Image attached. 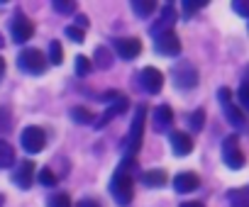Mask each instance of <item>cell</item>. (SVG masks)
<instances>
[{
    "mask_svg": "<svg viewBox=\"0 0 249 207\" xmlns=\"http://www.w3.org/2000/svg\"><path fill=\"white\" fill-rule=\"evenodd\" d=\"M132 168L137 171V159H122L120 168L110 178V195L115 197V202L120 207H127L132 202V195H135V178L130 173Z\"/></svg>",
    "mask_w": 249,
    "mask_h": 207,
    "instance_id": "obj_1",
    "label": "cell"
},
{
    "mask_svg": "<svg viewBox=\"0 0 249 207\" xmlns=\"http://www.w3.org/2000/svg\"><path fill=\"white\" fill-rule=\"evenodd\" d=\"M144 117H147V108L140 105L135 117H132V127L127 134V146H124V159H137L140 149H142V137H144Z\"/></svg>",
    "mask_w": 249,
    "mask_h": 207,
    "instance_id": "obj_2",
    "label": "cell"
},
{
    "mask_svg": "<svg viewBox=\"0 0 249 207\" xmlns=\"http://www.w3.org/2000/svg\"><path fill=\"white\" fill-rule=\"evenodd\" d=\"M18 66H20L25 73H30V76H42V73L47 71L49 61H47V56H44L39 49L27 47V49L20 51V56H18Z\"/></svg>",
    "mask_w": 249,
    "mask_h": 207,
    "instance_id": "obj_3",
    "label": "cell"
},
{
    "mask_svg": "<svg viewBox=\"0 0 249 207\" xmlns=\"http://www.w3.org/2000/svg\"><path fill=\"white\" fill-rule=\"evenodd\" d=\"M222 161H225V166L232 168V171L244 168V154H242V149H239L237 134L225 137V142H222Z\"/></svg>",
    "mask_w": 249,
    "mask_h": 207,
    "instance_id": "obj_4",
    "label": "cell"
},
{
    "mask_svg": "<svg viewBox=\"0 0 249 207\" xmlns=\"http://www.w3.org/2000/svg\"><path fill=\"white\" fill-rule=\"evenodd\" d=\"M171 78H174V83L181 90H191V88L198 85V68L193 64H188V61H181V64H176L171 68Z\"/></svg>",
    "mask_w": 249,
    "mask_h": 207,
    "instance_id": "obj_5",
    "label": "cell"
},
{
    "mask_svg": "<svg viewBox=\"0 0 249 207\" xmlns=\"http://www.w3.org/2000/svg\"><path fill=\"white\" fill-rule=\"evenodd\" d=\"M20 144H22V149L27 154H39L47 146V134H44V129H39L35 125L32 127H25L22 134H20Z\"/></svg>",
    "mask_w": 249,
    "mask_h": 207,
    "instance_id": "obj_6",
    "label": "cell"
},
{
    "mask_svg": "<svg viewBox=\"0 0 249 207\" xmlns=\"http://www.w3.org/2000/svg\"><path fill=\"white\" fill-rule=\"evenodd\" d=\"M10 32H13V39L18 44H27L32 39V34H35V22L25 13H18L10 22Z\"/></svg>",
    "mask_w": 249,
    "mask_h": 207,
    "instance_id": "obj_7",
    "label": "cell"
},
{
    "mask_svg": "<svg viewBox=\"0 0 249 207\" xmlns=\"http://www.w3.org/2000/svg\"><path fill=\"white\" fill-rule=\"evenodd\" d=\"M107 100H110V105H107V110H105V115L95 122V127H105L112 117H117V115H122L124 110H127V105H130V100L124 97L122 93H107L105 95Z\"/></svg>",
    "mask_w": 249,
    "mask_h": 207,
    "instance_id": "obj_8",
    "label": "cell"
},
{
    "mask_svg": "<svg viewBox=\"0 0 249 207\" xmlns=\"http://www.w3.org/2000/svg\"><path fill=\"white\" fill-rule=\"evenodd\" d=\"M154 47H157V51L161 56H178L181 54V39H178V34L174 30L157 34L154 37Z\"/></svg>",
    "mask_w": 249,
    "mask_h": 207,
    "instance_id": "obj_9",
    "label": "cell"
},
{
    "mask_svg": "<svg viewBox=\"0 0 249 207\" xmlns=\"http://www.w3.org/2000/svg\"><path fill=\"white\" fill-rule=\"evenodd\" d=\"M217 97H220V102H222V112H225V117L230 120V125L242 127V125H244V112L239 110V105H234V102H232V93H230L227 88H220Z\"/></svg>",
    "mask_w": 249,
    "mask_h": 207,
    "instance_id": "obj_10",
    "label": "cell"
},
{
    "mask_svg": "<svg viewBox=\"0 0 249 207\" xmlns=\"http://www.w3.org/2000/svg\"><path fill=\"white\" fill-rule=\"evenodd\" d=\"M35 173H37V168H35V163H32L30 159L18 161V166H15V171H13V183H15L20 190H30L32 183H35Z\"/></svg>",
    "mask_w": 249,
    "mask_h": 207,
    "instance_id": "obj_11",
    "label": "cell"
},
{
    "mask_svg": "<svg viewBox=\"0 0 249 207\" xmlns=\"http://www.w3.org/2000/svg\"><path fill=\"white\" fill-rule=\"evenodd\" d=\"M140 85L144 88V93L157 95V93H161V88H164V73H161L159 68H154V66H147V68H142V73H140Z\"/></svg>",
    "mask_w": 249,
    "mask_h": 207,
    "instance_id": "obj_12",
    "label": "cell"
},
{
    "mask_svg": "<svg viewBox=\"0 0 249 207\" xmlns=\"http://www.w3.org/2000/svg\"><path fill=\"white\" fill-rule=\"evenodd\" d=\"M115 54L124 61H132L142 54V42L137 37H120L115 39Z\"/></svg>",
    "mask_w": 249,
    "mask_h": 207,
    "instance_id": "obj_13",
    "label": "cell"
},
{
    "mask_svg": "<svg viewBox=\"0 0 249 207\" xmlns=\"http://www.w3.org/2000/svg\"><path fill=\"white\" fill-rule=\"evenodd\" d=\"M169 144H171L174 156H188V154L193 151V139H191L188 132H178V129H174V132L169 134Z\"/></svg>",
    "mask_w": 249,
    "mask_h": 207,
    "instance_id": "obj_14",
    "label": "cell"
},
{
    "mask_svg": "<svg viewBox=\"0 0 249 207\" xmlns=\"http://www.w3.org/2000/svg\"><path fill=\"white\" fill-rule=\"evenodd\" d=\"M171 125H174V110L169 105L154 108V112H152V127H154V132H166Z\"/></svg>",
    "mask_w": 249,
    "mask_h": 207,
    "instance_id": "obj_15",
    "label": "cell"
},
{
    "mask_svg": "<svg viewBox=\"0 0 249 207\" xmlns=\"http://www.w3.org/2000/svg\"><path fill=\"white\" fill-rule=\"evenodd\" d=\"M198 185H200V178H198V173H193V171H183V173L174 175V190L181 192V195L193 192Z\"/></svg>",
    "mask_w": 249,
    "mask_h": 207,
    "instance_id": "obj_16",
    "label": "cell"
},
{
    "mask_svg": "<svg viewBox=\"0 0 249 207\" xmlns=\"http://www.w3.org/2000/svg\"><path fill=\"white\" fill-rule=\"evenodd\" d=\"M174 22H176V8L169 3V5L161 8V17H159V22L149 30L152 37H157V34H161V32H169V30L174 27Z\"/></svg>",
    "mask_w": 249,
    "mask_h": 207,
    "instance_id": "obj_17",
    "label": "cell"
},
{
    "mask_svg": "<svg viewBox=\"0 0 249 207\" xmlns=\"http://www.w3.org/2000/svg\"><path fill=\"white\" fill-rule=\"evenodd\" d=\"M142 183H144L147 188H164V185L169 183V175H166V171H161V168H152V171H144V173H142Z\"/></svg>",
    "mask_w": 249,
    "mask_h": 207,
    "instance_id": "obj_18",
    "label": "cell"
},
{
    "mask_svg": "<svg viewBox=\"0 0 249 207\" xmlns=\"http://www.w3.org/2000/svg\"><path fill=\"white\" fill-rule=\"evenodd\" d=\"M227 200H230L232 207H249V185L230 190L227 192Z\"/></svg>",
    "mask_w": 249,
    "mask_h": 207,
    "instance_id": "obj_19",
    "label": "cell"
},
{
    "mask_svg": "<svg viewBox=\"0 0 249 207\" xmlns=\"http://www.w3.org/2000/svg\"><path fill=\"white\" fill-rule=\"evenodd\" d=\"M69 117H71L76 125H95V122H98V117H95L88 108H73V110L69 112Z\"/></svg>",
    "mask_w": 249,
    "mask_h": 207,
    "instance_id": "obj_20",
    "label": "cell"
},
{
    "mask_svg": "<svg viewBox=\"0 0 249 207\" xmlns=\"http://www.w3.org/2000/svg\"><path fill=\"white\" fill-rule=\"evenodd\" d=\"M13 163H15V149H13V144H8L5 139H0V171L10 168Z\"/></svg>",
    "mask_w": 249,
    "mask_h": 207,
    "instance_id": "obj_21",
    "label": "cell"
},
{
    "mask_svg": "<svg viewBox=\"0 0 249 207\" xmlns=\"http://www.w3.org/2000/svg\"><path fill=\"white\" fill-rule=\"evenodd\" d=\"M93 66H98V68H110V66H112V51H110L107 47H95Z\"/></svg>",
    "mask_w": 249,
    "mask_h": 207,
    "instance_id": "obj_22",
    "label": "cell"
},
{
    "mask_svg": "<svg viewBox=\"0 0 249 207\" xmlns=\"http://www.w3.org/2000/svg\"><path fill=\"white\" fill-rule=\"evenodd\" d=\"M154 10H157L154 0H135L132 3V13L137 17H149V15H154Z\"/></svg>",
    "mask_w": 249,
    "mask_h": 207,
    "instance_id": "obj_23",
    "label": "cell"
},
{
    "mask_svg": "<svg viewBox=\"0 0 249 207\" xmlns=\"http://www.w3.org/2000/svg\"><path fill=\"white\" fill-rule=\"evenodd\" d=\"M13 129V110L8 105H0V134H8Z\"/></svg>",
    "mask_w": 249,
    "mask_h": 207,
    "instance_id": "obj_24",
    "label": "cell"
},
{
    "mask_svg": "<svg viewBox=\"0 0 249 207\" xmlns=\"http://www.w3.org/2000/svg\"><path fill=\"white\" fill-rule=\"evenodd\" d=\"M73 68H76V73H78V76H88V73L93 71V61H90L88 56L78 54V56H76V61H73Z\"/></svg>",
    "mask_w": 249,
    "mask_h": 207,
    "instance_id": "obj_25",
    "label": "cell"
},
{
    "mask_svg": "<svg viewBox=\"0 0 249 207\" xmlns=\"http://www.w3.org/2000/svg\"><path fill=\"white\" fill-rule=\"evenodd\" d=\"M52 8H54V13H59V15H69V13H76L78 5L73 3V0H54Z\"/></svg>",
    "mask_w": 249,
    "mask_h": 207,
    "instance_id": "obj_26",
    "label": "cell"
},
{
    "mask_svg": "<svg viewBox=\"0 0 249 207\" xmlns=\"http://www.w3.org/2000/svg\"><path fill=\"white\" fill-rule=\"evenodd\" d=\"M64 61V49H61V42H52L49 44V64H54V66H59Z\"/></svg>",
    "mask_w": 249,
    "mask_h": 207,
    "instance_id": "obj_27",
    "label": "cell"
},
{
    "mask_svg": "<svg viewBox=\"0 0 249 207\" xmlns=\"http://www.w3.org/2000/svg\"><path fill=\"white\" fill-rule=\"evenodd\" d=\"M37 180H39L42 185H47V188H52V185L59 183V178H56V173H54L52 168H42V171L37 173Z\"/></svg>",
    "mask_w": 249,
    "mask_h": 207,
    "instance_id": "obj_28",
    "label": "cell"
},
{
    "mask_svg": "<svg viewBox=\"0 0 249 207\" xmlns=\"http://www.w3.org/2000/svg\"><path fill=\"white\" fill-rule=\"evenodd\" d=\"M47 207H73V205H71V197L66 192H59V195H52L47 200Z\"/></svg>",
    "mask_w": 249,
    "mask_h": 207,
    "instance_id": "obj_29",
    "label": "cell"
},
{
    "mask_svg": "<svg viewBox=\"0 0 249 207\" xmlns=\"http://www.w3.org/2000/svg\"><path fill=\"white\" fill-rule=\"evenodd\" d=\"M237 102H239V110L249 112V83H242L237 90Z\"/></svg>",
    "mask_w": 249,
    "mask_h": 207,
    "instance_id": "obj_30",
    "label": "cell"
},
{
    "mask_svg": "<svg viewBox=\"0 0 249 207\" xmlns=\"http://www.w3.org/2000/svg\"><path fill=\"white\" fill-rule=\"evenodd\" d=\"M188 122H191V129H193V132H200L203 125H205V112H203V110H196V112L188 117Z\"/></svg>",
    "mask_w": 249,
    "mask_h": 207,
    "instance_id": "obj_31",
    "label": "cell"
},
{
    "mask_svg": "<svg viewBox=\"0 0 249 207\" xmlns=\"http://www.w3.org/2000/svg\"><path fill=\"white\" fill-rule=\"evenodd\" d=\"M232 8H234V13H237V15L249 17V0H234Z\"/></svg>",
    "mask_w": 249,
    "mask_h": 207,
    "instance_id": "obj_32",
    "label": "cell"
},
{
    "mask_svg": "<svg viewBox=\"0 0 249 207\" xmlns=\"http://www.w3.org/2000/svg\"><path fill=\"white\" fill-rule=\"evenodd\" d=\"M200 8H205V0H198V3H191V0H186V3H183V15L188 17V15H193L196 10H200Z\"/></svg>",
    "mask_w": 249,
    "mask_h": 207,
    "instance_id": "obj_33",
    "label": "cell"
},
{
    "mask_svg": "<svg viewBox=\"0 0 249 207\" xmlns=\"http://www.w3.org/2000/svg\"><path fill=\"white\" fill-rule=\"evenodd\" d=\"M66 37H69L71 42H83V30H78L76 25H69V27H66Z\"/></svg>",
    "mask_w": 249,
    "mask_h": 207,
    "instance_id": "obj_34",
    "label": "cell"
},
{
    "mask_svg": "<svg viewBox=\"0 0 249 207\" xmlns=\"http://www.w3.org/2000/svg\"><path fill=\"white\" fill-rule=\"evenodd\" d=\"M76 207H103V205H100L98 200H93V197H83V200H81Z\"/></svg>",
    "mask_w": 249,
    "mask_h": 207,
    "instance_id": "obj_35",
    "label": "cell"
},
{
    "mask_svg": "<svg viewBox=\"0 0 249 207\" xmlns=\"http://www.w3.org/2000/svg\"><path fill=\"white\" fill-rule=\"evenodd\" d=\"M178 207H205L203 202H198V200H188V202H181Z\"/></svg>",
    "mask_w": 249,
    "mask_h": 207,
    "instance_id": "obj_36",
    "label": "cell"
},
{
    "mask_svg": "<svg viewBox=\"0 0 249 207\" xmlns=\"http://www.w3.org/2000/svg\"><path fill=\"white\" fill-rule=\"evenodd\" d=\"M3 76H5V59L0 56V80H3Z\"/></svg>",
    "mask_w": 249,
    "mask_h": 207,
    "instance_id": "obj_37",
    "label": "cell"
},
{
    "mask_svg": "<svg viewBox=\"0 0 249 207\" xmlns=\"http://www.w3.org/2000/svg\"><path fill=\"white\" fill-rule=\"evenodd\" d=\"M244 83H249V68H247V73H244Z\"/></svg>",
    "mask_w": 249,
    "mask_h": 207,
    "instance_id": "obj_38",
    "label": "cell"
},
{
    "mask_svg": "<svg viewBox=\"0 0 249 207\" xmlns=\"http://www.w3.org/2000/svg\"><path fill=\"white\" fill-rule=\"evenodd\" d=\"M3 202H5V195H0V207H3Z\"/></svg>",
    "mask_w": 249,
    "mask_h": 207,
    "instance_id": "obj_39",
    "label": "cell"
},
{
    "mask_svg": "<svg viewBox=\"0 0 249 207\" xmlns=\"http://www.w3.org/2000/svg\"><path fill=\"white\" fill-rule=\"evenodd\" d=\"M0 47H3V34H0Z\"/></svg>",
    "mask_w": 249,
    "mask_h": 207,
    "instance_id": "obj_40",
    "label": "cell"
}]
</instances>
